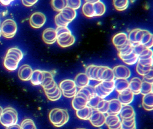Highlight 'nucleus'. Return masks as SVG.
Returning <instances> with one entry per match:
<instances>
[{
  "label": "nucleus",
  "instance_id": "nucleus-5",
  "mask_svg": "<svg viewBox=\"0 0 153 129\" xmlns=\"http://www.w3.org/2000/svg\"><path fill=\"white\" fill-rule=\"evenodd\" d=\"M115 79L113 70L110 67L102 65H96L93 72L92 80L102 82Z\"/></svg>",
  "mask_w": 153,
  "mask_h": 129
},
{
  "label": "nucleus",
  "instance_id": "nucleus-41",
  "mask_svg": "<svg viewBox=\"0 0 153 129\" xmlns=\"http://www.w3.org/2000/svg\"><path fill=\"white\" fill-rule=\"evenodd\" d=\"M102 99L100 98L99 96L95 95L94 96L92 97L89 100H88V105L92 108L93 109H95L96 108L97 105L99 103V101Z\"/></svg>",
  "mask_w": 153,
  "mask_h": 129
},
{
  "label": "nucleus",
  "instance_id": "nucleus-4",
  "mask_svg": "<svg viewBox=\"0 0 153 129\" xmlns=\"http://www.w3.org/2000/svg\"><path fill=\"white\" fill-rule=\"evenodd\" d=\"M18 121V114L15 108L10 107L3 109L0 117V123L3 126L9 128L16 124Z\"/></svg>",
  "mask_w": 153,
  "mask_h": 129
},
{
  "label": "nucleus",
  "instance_id": "nucleus-7",
  "mask_svg": "<svg viewBox=\"0 0 153 129\" xmlns=\"http://www.w3.org/2000/svg\"><path fill=\"white\" fill-rule=\"evenodd\" d=\"M46 21V16L41 12H36L33 13L29 18L30 26L35 29H39L42 27Z\"/></svg>",
  "mask_w": 153,
  "mask_h": 129
},
{
  "label": "nucleus",
  "instance_id": "nucleus-37",
  "mask_svg": "<svg viewBox=\"0 0 153 129\" xmlns=\"http://www.w3.org/2000/svg\"><path fill=\"white\" fill-rule=\"evenodd\" d=\"M67 6L75 10L80 8L82 4L81 0H67Z\"/></svg>",
  "mask_w": 153,
  "mask_h": 129
},
{
  "label": "nucleus",
  "instance_id": "nucleus-32",
  "mask_svg": "<svg viewBox=\"0 0 153 129\" xmlns=\"http://www.w3.org/2000/svg\"><path fill=\"white\" fill-rule=\"evenodd\" d=\"M21 129H36L34 122L32 119L26 118L22 121L20 125Z\"/></svg>",
  "mask_w": 153,
  "mask_h": 129
},
{
  "label": "nucleus",
  "instance_id": "nucleus-26",
  "mask_svg": "<svg viewBox=\"0 0 153 129\" xmlns=\"http://www.w3.org/2000/svg\"><path fill=\"white\" fill-rule=\"evenodd\" d=\"M93 4L95 17H100L103 15L106 11V7L104 3L99 1Z\"/></svg>",
  "mask_w": 153,
  "mask_h": 129
},
{
  "label": "nucleus",
  "instance_id": "nucleus-33",
  "mask_svg": "<svg viewBox=\"0 0 153 129\" xmlns=\"http://www.w3.org/2000/svg\"><path fill=\"white\" fill-rule=\"evenodd\" d=\"M122 129H135L136 128L135 118L129 120H121Z\"/></svg>",
  "mask_w": 153,
  "mask_h": 129
},
{
  "label": "nucleus",
  "instance_id": "nucleus-56",
  "mask_svg": "<svg viewBox=\"0 0 153 129\" xmlns=\"http://www.w3.org/2000/svg\"><path fill=\"white\" fill-rule=\"evenodd\" d=\"M0 26H1V22H0ZM1 36V27H0V37Z\"/></svg>",
  "mask_w": 153,
  "mask_h": 129
},
{
  "label": "nucleus",
  "instance_id": "nucleus-39",
  "mask_svg": "<svg viewBox=\"0 0 153 129\" xmlns=\"http://www.w3.org/2000/svg\"><path fill=\"white\" fill-rule=\"evenodd\" d=\"M54 22L57 27H68L70 23L62 19L59 13L55 16Z\"/></svg>",
  "mask_w": 153,
  "mask_h": 129
},
{
  "label": "nucleus",
  "instance_id": "nucleus-16",
  "mask_svg": "<svg viewBox=\"0 0 153 129\" xmlns=\"http://www.w3.org/2000/svg\"><path fill=\"white\" fill-rule=\"evenodd\" d=\"M109 109L107 114L118 115L122 108L123 105L118 99H113L109 100Z\"/></svg>",
  "mask_w": 153,
  "mask_h": 129
},
{
  "label": "nucleus",
  "instance_id": "nucleus-34",
  "mask_svg": "<svg viewBox=\"0 0 153 129\" xmlns=\"http://www.w3.org/2000/svg\"><path fill=\"white\" fill-rule=\"evenodd\" d=\"M153 70V66L146 67L143 66L137 62L136 66V71L138 74L140 76H144L147 74L151 70Z\"/></svg>",
  "mask_w": 153,
  "mask_h": 129
},
{
  "label": "nucleus",
  "instance_id": "nucleus-55",
  "mask_svg": "<svg viewBox=\"0 0 153 129\" xmlns=\"http://www.w3.org/2000/svg\"><path fill=\"white\" fill-rule=\"evenodd\" d=\"M3 108L0 106V117L1 116V114H2V111H3Z\"/></svg>",
  "mask_w": 153,
  "mask_h": 129
},
{
  "label": "nucleus",
  "instance_id": "nucleus-54",
  "mask_svg": "<svg viewBox=\"0 0 153 129\" xmlns=\"http://www.w3.org/2000/svg\"><path fill=\"white\" fill-rule=\"evenodd\" d=\"M86 2L92 3H94L97 2L101 1V0H85Z\"/></svg>",
  "mask_w": 153,
  "mask_h": 129
},
{
  "label": "nucleus",
  "instance_id": "nucleus-6",
  "mask_svg": "<svg viewBox=\"0 0 153 129\" xmlns=\"http://www.w3.org/2000/svg\"><path fill=\"white\" fill-rule=\"evenodd\" d=\"M1 35L7 39L14 37L17 31V25L14 20L8 19L5 20L0 26Z\"/></svg>",
  "mask_w": 153,
  "mask_h": 129
},
{
  "label": "nucleus",
  "instance_id": "nucleus-40",
  "mask_svg": "<svg viewBox=\"0 0 153 129\" xmlns=\"http://www.w3.org/2000/svg\"><path fill=\"white\" fill-rule=\"evenodd\" d=\"M153 52L151 48H146L138 56V59H146L153 57Z\"/></svg>",
  "mask_w": 153,
  "mask_h": 129
},
{
  "label": "nucleus",
  "instance_id": "nucleus-10",
  "mask_svg": "<svg viewBox=\"0 0 153 129\" xmlns=\"http://www.w3.org/2000/svg\"><path fill=\"white\" fill-rule=\"evenodd\" d=\"M43 71L44 78L41 84L44 91H48L54 88L57 84L53 79V76L52 73L47 71Z\"/></svg>",
  "mask_w": 153,
  "mask_h": 129
},
{
  "label": "nucleus",
  "instance_id": "nucleus-53",
  "mask_svg": "<svg viewBox=\"0 0 153 129\" xmlns=\"http://www.w3.org/2000/svg\"><path fill=\"white\" fill-rule=\"evenodd\" d=\"M142 107H143V108L145 109V110H146V111H153V107L151 106H149L146 105H142Z\"/></svg>",
  "mask_w": 153,
  "mask_h": 129
},
{
  "label": "nucleus",
  "instance_id": "nucleus-42",
  "mask_svg": "<svg viewBox=\"0 0 153 129\" xmlns=\"http://www.w3.org/2000/svg\"><path fill=\"white\" fill-rule=\"evenodd\" d=\"M105 114H101L100 117L97 121L91 122L92 125L96 127H100L103 126L105 124Z\"/></svg>",
  "mask_w": 153,
  "mask_h": 129
},
{
  "label": "nucleus",
  "instance_id": "nucleus-12",
  "mask_svg": "<svg viewBox=\"0 0 153 129\" xmlns=\"http://www.w3.org/2000/svg\"><path fill=\"white\" fill-rule=\"evenodd\" d=\"M42 39L45 44H52L57 41V34L56 29L53 28L45 29L42 33Z\"/></svg>",
  "mask_w": 153,
  "mask_h": 129
},
{
  "label": "nucleus",
  "instance_id": "nucleus-38",
  "mask_svg": "<svg viewBox=\"0 0 153 129\" xmlns=\"http://www.w3.org/2000/svg\"><path fill=\"white\" fill-rule=\"evenodd\" d=\"M152 39H153V34L148 30H145L140 44L145 45Z\"/></svg>",
  "mask_w": 153,
  "mask_h": 129
},
{
  "label": "nucleus",
  "instance_id": "nucleus-28",
  "mask_svg": "<svg viewBox=\"0 0 153 129\" xmlns=\"http://www.w3.org/2000/svg\"><path fill=\"white\" fill-rule=\"evenodd\" d=\"M114 6L117 10L123 11L125 10L129 6V0H113Z\"/></svg>",
  "mask_w": 153,
  "mask_h": 129
},
{
  "label": "nucleus",
  "instance_id": "nucleus-8",
  "mask_svg": "<svg viewBox=\"0 0 153 129\" xmlns=\"http://www.w3.org/2000/svg\"><path fill=\"white\" fill-rule=\"evenodd\" d=\"M89 99L82 93L77 91L71 102L72 107L75 110H79L88 105Z\"/></svg>",
  "mask_w": 153,
  "mask_h": 129
},
{
  "label": "nucleus",
  "instance_id": "nucleus-48",
  "mask_svg": "<svg viewBox=\"0 0 153 129\" xmlns=\"http://www.w3.org/2000/svg\"><path fill=\"white\" fill-rule=\"evenodd\" d=\"M77 88L76 87L75 88L70 90V91H67V92H62V94L64 97L66 98H73L76 96L77 92Z\"/></svg>",
  "mask_w": 153,
  "mask_h": 129
},
{
  "label": "nucleus",
  "instance_id": "nucleus-9",
  "mask_svg": "<svg viewBox=\"0 0 153 129\" xmlns=\"http://www.w3.org/2000/svg\"><path fill=\"white\" fill-rule=\"evenodd\" d=\"M129 42L128 35L124 32L117 33L112 38L113 44L118 51L124 47Z\"/></svg>",
  "mask_w": 153,
  "mask_h": 129
},
{
  "label": "nucleus",
  "instance_id": "nucleus-24",
  "mask_svg": "<svg viewBox=\"0 0 153 129\" xmlns=\"http://www.w3.org/2000/svg\"><path fill=\"white\" fill-rule=\"evenodd\" d=\"M82 11L83 14L88 18L95 17L94 4L86 2L82 7Z\"/></svg>",
  "mask_w": 153,
  "mask_h": 129
},
{
  "label": "nucleus",
  "instance_id": "nucleus-44",
  "mask_svg": "<svg viewBox=\"0 0 153 129\" xmlns=\"http://www.w3.org/2000/svg\"><path fill=\"white\" fill-rule=\"evenodd\" d=\"M137 62L141 64V65H143V66H146V67L153 66V57L146 59H138Z\"/></svg>",
  "mask_w": 153,
  "mask_h": 129
},
{
  "label": "nucleus",
  "instance_id": "nucleus-15",
  "mask_svg": "<svg viewBox=\"0 0 153 129\" xmlns=\"http://www.w3.org/2000/svg\"><path fill=\"white\" fill-rule=\"evenodd\" d=\"M134 96V94L128 88L121 93H119L118 99L123 105H128L132 103Z\"/></svg>",
  "mask_w": 153,
  "mask_h": 129
},
{
  "label": "nucleus",
  "instance_id": "nucleus-11",
  "mask_svg": "<svg viewBox=\"0 0 153 129\" xmlns=\"http://www.w3.org/2000/svg\"><path fill=\"white\" fill-rule=\"evenodd\" d=\"M115 79H128L131 74L130 70L124 65H118L112 69Z\"/></svg>",
  "mask_w": 153,
  "mask_h": 129
},
{
  "label": "nucleus",
  "instance_id": "nucleus-51",
  "mask_svg": "<svg viewBox=\"0 0 153 129\" xmlns=\"http://www.w3.org/2000/svg\"><path fill=\"white\" fill-rule=\"evenodd\" d=\"M15 0H0V3L3 5L7 6L9 5L12 1Z\"/></svg>",
  "mask_w": 153,
  "mask_h": 129
},
{
  "label": "nucleus",
  "instance_id": "nucleus-49",
  "mask_svg": "<svg viewBox=\"0 0 153 129\" xmlns=\"http://www.w3.org/2000/svg\"><path fill=\"white\" fill-rule=\"evenodd\" d=\"M38 0H22V4L26 7H31L34 5Z\"/></svg>",
  "mask_w": 153,
  "mask_h": 129
},
{
  "label": "nucleus",
  "instance_id": "nucleus-27",
  "mask_svg": "<svg viewBox=\"0 0 153 129\" xmlns=\"http://www.w3.org/2000/svg\"><path fill=\"white\" fill-rule=\"evenodd\" d=\"M51 4L54 11L60 12L67 7V0H51Z\"/></svg>",
  "mask_w": 153,
  "mask_h": 129
},
{
  "label": "nucleus",
  "instance_id": "nucleus-1",
  "mask_svg": "<svg viewBox=\"0 0 153 129\" xmlns=\"http://www.w3.org/2000/svg\"><path fill=\"white\" fill-rule=\"evenodd\" d=\"M24 57L23 52L16 47H11L8 50L4 60L5 68L10 71L17 69L19 64Z\"/></svg>",
  "mask_w": 153,
  "mask_h": 129
},
{
  "label": "nucleus",
  "instance_id": "nucleus-29",
  "mask_svg": "<svg viewBox=\"0 0 153 129\" xmlns=\"http://www.w3.org/2000/svg\"><path fill=\"white\" fill-rule=\"evenodd\" d=\"M105 116V124L109 129L117 124L121 121L120 118L118 115H115L107 114Z\"/></svg>",
  "mask_w": 153,
  "mask_h": 129
},
{
  "label": "nucleus",
  "instance_id": "nucleus-13",
  "mask_svg": "<svg viewBox=\"0 0 153 129\" xmlns=\"http://www.w3.org/2000/svg\"><path fill=\"white\" fill-rule=\"evenodd\" d=\"M33 70L32 67L27 64L21 65L19 69L18 75L21 80L28 81L31 79L33 74Z\"/></svg>",
  "mask_w": 153,
  "mask_h": 129
},
{
  "label": "nucleus",
  "instance_id": "nucleus-31",
  "mask_svg": "<svg viewBox=\"0 0 153 129\" xmlns=\"http://www.w3.org/2000/svg\"><path fill=\"white\" fill-rule=\"evenodd\" d=\"M153 83L142 80L140 94L145 95L153 92Z\"/></svg>",
  "mask_w": 153,
  "mask_h": 129
},
{
  "label": "nucleus",
  "instance_id": "nucleus-14",
  "mask_svg": "<svg viewBox=\"0 0 153 129\" xmlns=\"http://www.w3.org/2000/svg\"><path fill=\"white\" fill-rule=\"evenodd\" d=\"M119 115L121 120H129L135 118L134 108L129 105H123Z\"/></svg>",
  "mask_w": 153,
  "mask_h": 129
},
{
  "label": "nucleus",
  "instance_id": "nucleus-22",
  "mask_svg": "<svg viewBox=\"0 0 153 129\" xmlns=\"http://www.w3.org/2000/svg\"><path fill=\"white\" fill-rule=\"evenodd\" d=\"M114 90L120 93L129 88V81L128 79H114Z\"/></svg>",
  "mask_w": 153,
  "mask_h": 129
},
{
  "label": "nucleus",
  "instance_id": "nucleus-36",
  "mask_svg": "<svg viewBox=\"0 0 153 129\" xmlns=\"http://www.w3.org/2000/svg\"><path fill=\"white\" fill-rule=\"evenodd\" d=\"M142 104L149 106L153 107V92L149 93L146 95H143Z\"/></svg>",
  "mask_w": 153,
  "mask_h": 129
},
{
  "label": "nucleus",
  "instance_id": "nucleus-35",
  "mask_svg": "<svg viewBox=\"0 0 153 129\" xmlns=\"http://www.w3.org/2000/svg\"><path fill=\"white\" fill-rule=\"evenodd\" d=\"M62 95V92L59 87L58 88L57 90L52 94H47L46 95L47 98L52 101H55L59 100L61 97Z\"/></svg>",
  "mask_w": 153,
  "mask_h": 129
},
{
  "label": "nucleus",
  "instance_id": "nucleus-30",
  "mask_svg": "<svg viewBox=\"0 0 153 129\" xmlns=\"http://www.w3.org/2000/svg\"><path fill=\"white\" fill-rule=\"evenodd\" d=\"M99 83L102 86L103 90L109 95L114 90V80L113 81H103L100 82Z\"/></svg>",
  "mask_w": 153,
  "mask_h": 129
},
{
  "label": "nucleus",
  "instance_id": "nucleus-45",
  "mask_svg": "<svg viewBox=\"0 0 153 129\" xmlns=\"http://www.w3.org/2000/svg\"><path fill=\"white\" fill-rule=\"evenodd\" d=\"M133 52L135 54L137 55L138 56L140 55L142 53V51L146 48L145 47L144 45L141 44H133Z\"/></svg>",
  "mask_w": 153,
  "mask_h": 129
},
{
  "label": "nucleus",
  "instance_id": "nucleus-43",
  "mask_svg": "<svg viewBox=\"0 0 153 129\" xmlns=\"http://www.w3.org/2000/svg\"><path fill=\"white\" fill-rule=\"evenodd\" d=\"M95 92L96 95L99 96L100 98L102 99H104L106 97L108 96V95H107L106 93H105L102 90L101 88L100 87V85L99 83L97 85L94 86Z\"/></svg>",
  "mask_w": 153,
  "mask_h": 129
},
{
  "label": "nucleus",
  "instance_id": "nucleus-47",
  "mask_svg": "<svg viewBox=\"0 0 153 129\" xmlns=\"http://www.w3.org/2000/svg\"><path fill=\"white\" fill-rule=\"evenodd\" d=\"M101 114L102 113L99 112L97 109H93V113H92L91 117L89 120L90 122L91 123L97 121L100 117Z\"/></svg>",
  "mask_w": 153,
  "mask_h": 129
},
{
  "label": "nucleus",
  "instance_id": "nucleus-17",
  "mask_svg": "<svg viewBox=\"0 0 153 129\" xmlns=\"http://www.w3.org/2000/svg\"><path fill=\"white\" fill-rule=\"evenodd\" d=\"M59 13L62 19L70 23L76 19L77 15L76 10L68 6L60 12Z\"/></svg>",
  "mask_w": 153,
  "mask_h": 129
},
{
  "label": "nucleus",
  "instance_id": "nucleus-46",
  "mask_svg": "<svg viewBox=\"0 0 153 129\" xmlns=\"http://www.w3.org/2000/svg\"><path fill=\"white\" fill-rule=\"evenodd\" d=\"M96 65L95 64H90L86 68L85 73L87 75L90 80H92L93 72L94 70Z\"/></svg>",
  "mask_w": 153,
  "mask_h": 129
},
{
  "label": "nucleus",
  "instance_id": "nucleus-23",
  "mask_svg": "<svg viewBox=\"0 0 153 129\" xmlns=\"http://www.w3.org/2000/svg\"><path fill=\"white\" fill-rule=\"evenodd\" d=\"M59 87L62 92L70 91L76 87L74 80L69 79L63 80L61 82Z\"/></svg>",
  "mask_w": 153,
  "mask_h": 129
},
{
  "label": "nucleus",
  "instance_id": "nucleus-25",
  "mask_svg": "<svg viewBox=\"0 0 153 129\" xmlns=\"http://www.w3.org/2000/svg\"><path fill=\"white\" fill-rule=\"evenodd\" d=\"M119 57L124 63L129 65H133L137 62L139 58L138 56L134 52L128 55L119 56Z\"/></svg>",
  "mask_w": 153,
  "mask_h": 129
},
{
  "label": "nucleus",
  "instance_id": "nucleus-2",
  "mask_svg": "<svg viewBox=\"0 0 153 129\" xmlns=\"http://www.w3.org/2000/svg\"><path fill=\"white\" fill-rule=\"evenodd\" d=\"M56 31L57 34V42L60 46L67 47L74 44L76 39L68 27H57Z\"/></svg>",
  "mask_w": 153,
  "mask_h": 129
},
{
  "label": "nucleus",
  "instance_id": "nucleus-50",
  "mask_svg": "<svg viewBox=\"0 0 153 129\" xmlns=\"http://www.w3.org/2000/svg\"><path fill=\"white\" fill-rule=\"evenodd\" d=\"M109 100H105V103L104 105L100 110H98L99 112H101L102 113L106 114L108 112V109H109Z\"/></svg>",
  "mask_w": 153,
  "mask_h": 129
},
{
  "label": "nucleus",
  "instance_id": "nucleus-18",
  "mask_svg": "<svg viewBox=\"0 0 153 129\" xmlns=\"http://www.w3.org/2000/svg\"><path fill=\"white\" fill-rule=\"evenodd\" d=\"M89 81L90 79L85 73H79L76 76L74 79L76 87L79 89L88 86L89 85Z\"/></svg>",
  "mask_w": 153,
  "mask_h": 129
},
{
  "label": "nucleus",
  "instance_id": "nucleus-21",
  "mask_svg": "<svg viewBox=\"0 0 153 129\" xmlns=\"http://www.w3.org/2000/svg\"><path fill=\"white\" fill-rule=\"evenodd\" d=\"M44 78L43 71L40 70H36L33 71L31 77V83L34 86L41 85Z\"/></svg>",
  "mask_w": 153,
  "mask_h": 129
},
{
  "label": "nucleus",
  "instance_id": "nucleus-19",
  "mask_svg": "<svg viewBox=\"0 0 153 129\" xmlns=\"http://www.w3.org/2000/svg\"><path fill=\"white\" fill-rule=\"evenodd\" d=\"M141 84L142 80L140 78L134 77L129 82V88L134 95H138L140 93Z\"/></svg>",
  "mask_w": 153,
  "mask_h": 129
},
{
  "label": "nucleus",
  "instance_id": "nucleus-20",
  "mask_svg": "<svg viewBox=\"0 0 153 129\" xmlns=\"http://www.w3.org/2000/svg\"><path fill=\"white\" fill-rule=\"evenodd\" d=\"M93 109L87 105L82 109L77 110L76 114L79 119L83 120H89L93 113Z\"/></svg>",
  "mask_w": 153,
  "mask_h": 129
},
{
  "label": "nucleus",
  "instance_id": "nucleus-3",
  "mask_svg": "<svg viewBox=\"0 0 153 129\" xmlns=\"http://www.w3.org/2000/svg\"><path fill=\"white\" fill-rule=\"evenodd\" d=\"M49 118L50 122L54 126L61 127L68 122L69 115L68 111L65 109L54 108L50 111Z\"/></svg>",
  "mask_w": 153,
  "mask_h": 129
},
{
  "label": "nucleus",
  "instance_id": "nucleus-52",
  "mask_svg": "<svg viewBox=\"0 0 153 129\" xmlns=\"http://www.w3.org/2000/svg\"><path fill=\"white\" fill-rule=\"evenodd\" d=\"M122 129V125L121 121H120L117 124L114 126L111 127L110 129Z\"/></svg>",
  "mask_w": 153,
  "mask_h": 129
}]
</instances>
